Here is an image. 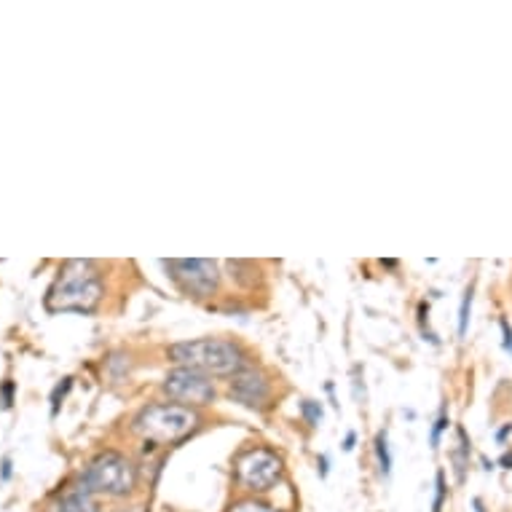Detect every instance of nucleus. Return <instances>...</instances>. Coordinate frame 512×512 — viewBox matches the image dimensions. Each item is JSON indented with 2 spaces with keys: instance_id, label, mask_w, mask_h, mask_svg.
<instances>
[{
  "instance_id": "1a4fd4ad",
  "label": "nucleus",
  "mask_w": 512,
  "mask_h": 512,
  "mask_svg": "<svg viewBox=\"0 0 512 512\" xmlns=\"http://www.w3.org/2000/svg\"><path fill=\"white\" fill-rule=\"evenodd\" d=\"M49 512H102L100 502L92 491H86L84 486H76L59 496L57 502L51 504Z\"/></svg>"
},
{
  "instance_id": "4468645a",
  "label": "nucleus",
  "mask_w": 512,
  "mask_h": 512,
  "mask_svg": "<svg viewBox=\"0 0 512 512\" xmlns=\"http://www.w3.org/2000/svg\"><path fill=\"white\" fill-rule=\"evenodd\" d=\"M70 387H73V378H65L62 384H57V389H54V395H51V413L57 416L59 413V400H65V395L70 392Z\"/></svg>"
},
{
  "instance_id": "4be33fe9",
  "label": "nucleus",
  "mask_w": 512,
  "mask_h": 512,
  "mask_svg": "<svg viewBox=\"0 0 512 512\" xmlns=\"http://www.w3.org/2000/svg\"><path fill=\"white\" fill-rule=\"evenodd\" d=\"M124 512H145L143 507H140V504H132V507H126Z\"/></svg>"
},
{
  "instance_id": "412c9836",
  "label": "nucleus",
  "mask_w": 512,
  "mask_h": 512,
  "mask_svg": "<svg viewBox=\"0 0 512 512\" xmlns=\"http://www.w3.org/2000/svg\"><path fill=\"white\" fill-rule=\"evenodd\" d=\"M502 464H504V467H510V470H512V454H504L502 456Z\"/></svg>"
},
{
  "instance_id": "f03ea898",
  "label": "nucleus",
  "mask_w": 512,
  "mask_h": 512,
  "mask_svg": "<svg viewBox=\"0 0 512 512\" xmlns=\"http://www.w3.org/2000/svg\"><path fill=\"white\" fill-rule=\"evenodd\" d=\"M105 285H102L100 269L94 261H68L59 269L57 282L46 295V309L57 311H81L92 314L102 303Z\"/></svg>"
},
{
  "instance_id": "7ed1b4c3",
  "label": "nucleus",
  "mask_w": 512,
  "mask_h": 512,
  "mask_svg": "<svg viewBox=\"0 0 512 512\" xmlns=\"http://www.w3.org/2000/svg\"><path fill=\"white\" fill-rule=\"evenodd\" d=\"M199 413L180 403H151L137 411L132 432L148 445H172L199 427Z\"/></svg>"
},
{
  "instance_id": "f3484780",
  "label": "nucleus",
  "mask_w": 512,
  "mask_h": 512,
  "mask_svg": "<svg viewBox=\"0 0 512 512\" xmlns=\"http://www.w3.org/2000/svg\"><path fill=\"white\" fill-rule=\"evenodd\" d=\"M354 440H357V435H354V432H349V435H346V440H344V451H352Z\"/></svg>"
},
{
  "instance_id": "f257e3e1",
  "label": "nucleus",
  "mask_w": 512,
  "mask_h": 512,
  "mask_svg": "<svg viewBox=\"0 0 512 512\" xmlns=\"http://www.w3.org/2000/svg\"><path fill=\"white\" fill-rule=\"evenodd\" d=\"M167 357L177 368L202 370L207 376H236L239 370L250 368L244 346L234 338H194L180 341L167 349Z\"/></svg>"
},
{
  "instance_id": "9b49d317",
  "label": "nucleus",
  "mask_w": 512,
  "mask_h": 512,
  "mask_svg": "<svg viewBox=\"0 0 512 512\" xmlns=\"http://www.w3.org/2000/svg\"><path fill=\"white\" fill-rule=\"evenodd\" d=\"M228 512H279L277 507L261 502V499H239L228 507Z\"/></svg>"
},
{
  "instance_id": "6ab92c4d",
  "label": "nucleus",
  "mask_w": 512,
  "mask_h": 512,
  "mask_svg": "<svg viewBox=\"0 0 512 512\" xmlns=\"http://www.w3.org/2000/svg\"><path fill=\"white\" fill-rule=\"evenodd\" d=\"M510 432H512V424H507V427H504L502 432H499V435H496V437H499V440H504V437L510 435Z\"/></svg>"
},
{
  "instance_id": "423d86ee",
  "label": "nucleus",
  "mask_w": 512,
  "mask_h": 512,
  "mask_svg": "<svg viewBox=\"0 0 512 512\" xmlns=\"http://www.w3.org/2000/svg\"><path fill=\"white\" fill-rule=\"evenodd\" d=\"M161 392L185 408H202L218 400V387L212 376L194 368H172L161 381Z\"/></svg>"
},
{
  "instance_id": "dca6fc26",
  "label": "nucleus",
  "mask_w": 512,
  "mask_h": 512,
  "mask_svg": "<svg viewBox=\"0 0 512 512\" xmlns=\"http://www.w3.org/2000/svg\"><path fill=\"white\" fill-rule=\"evenodd\" d=\"M445 499V475L443 472H437V496H435V512H440Z\"/></svg>"
},
{
  "instance_id": "ddd939ff",
  "label": "nucleus",
  "mask_w": 512,
  "mask_h": 512,
  "mask_svg": "<svg viewBox=\"0 0 512 512\" xmlns=\"http://www.w3.org/2000/svg\"><path fill=\"white\" fill-rule=\"evenodd\" d=\"M470 309H472V287L464 293L462 309H459V336H467V325H470Z\"/></svg>"
},
{
  "instance_id": "f8f14e48",
  "label": "nucleus",
  "mask_w": 512,
  "mask_h": 512,
  "mask_svg": "<svg viewBox=\"0 0 512 512\" xmlns=\"http://www.w3.org/2000/svg\"><path fill=\"white\" fill-rule=\"evenodd\" d=\"M301 413L306 416L311 427H319V421H322V405L317 400H303L301 403Z\"/></svg>"
},
{
  "instance_id": "a211bd4d",
  "label": "nucleus",
  "mask_w": 512,
  "mask_h": 512,
  "mask_svg": "<svg viewBox=\"0 0 512 512\" xmlns=\"http://www.w3.org/2000/svg\"><path fill=\"white\" fill-rule=\"evenodd\" d=\"M11 475V459H3V478H9Z\"/></svg>"
},
{
  "instance_id": "aec40b11",
  "label": "nucleus",
  "mask_w": 512,
  "mask_h": 512,
  "mask_svg": "<svg viewBox=\"0 0 512 512\" xmlns=\"http://www.w3.org/2000/svg\"><path fill=\"white\" fill-rule=\"evenodd\" d=\"M319 467H322V475H328V459H325V456L319 459Z\"/></svg>"
},
{
  "instance_id": "6e6552de",
  "label": "nucleus",
  "mask_w": 512,
  "mask_h": 512,
  "mask_svg": "<svg viewBox=\"0 0 512 512\" xmlns=\"http://www.w3.org/2000/svg\"><path fill=\"white\" fill-rule=\"evenodd\" d=\"M228 395L231 400L250 411H266L274 400V384L261 368H244L236 376H231L228 384Z\"/></svg>"
},
{
  "instance_id": "2eb2a0df",
  "label": "nucleus",
  "mask_w": 512,
  "mask_h": 512,
  "mask_svg": "<svg viewBox=\"0 0 512 512\" xmlns=\"http://www.w3.org/2000/svg\"><path fill=\"white\" fill-rule=\"evenodd\" d=\"M445 427H448V416H445V413H440V419H437L435 427H432V448H437V445H440V435H443Z\"/></svg>"
},
{
  "instance_id": "39448f33",
  "label": "nucleus",
  "mask_w": 512,
  "mask_h": 512,
  "mask_svg": "<svg viewBox=\"0 0 512 512\" xmlns=\"http://www.w3.org/2000/svg\"><path fill=\"white\" fill-rule=\"evenodd\" d=\"M282 475H285L282 456L266 448V445L247 448L234 462L236 486L242 491H250V494H266V491L277 486Z\"/></svg>"
},
{
  "instance_id": "20e7f679",
  "label": "nucleus",
  "mask_w": 512,
  "mask_h": 512,
  "mask_svg": "<svg viewBox=\"0 0 512 512\" xmlns=\"http://www.w3.org/2000/svg\"><path fill=\"white\" fill-rule=\"evenodd\" d=\"M137 483H140V472H137L135 462L118 451L97 454L86 464L84 475H81V486L86 491H92L94 496H110V499L132 496Z\"/></svg>"
},
{
  "instance_id": "0eeeda50",
  "label": "nucleus",
  "mask_w": 512,
  "mask_h": 512,
  "mask_svg": "<svg viewBox=\"0 0 512 512\" xmlns=\"http://www.w3.org/2000/svg\"><path fill=\"white\" fill-rule=\"evenodd\" d=\"M164 269L169 271L177 290L194 301H207L220 290V263L215 261H167Z\"/></svg>"
},
{
  "instance_id": "9d476101",
  "label": "nucleus",
  "mask_w": 512,
  "mask_h": 512,
  "mask_svg": "<svg viewBox=\"0 0 512 512\" xmlns=\"http://www.w3.org/2000/svg\"><path fill=\"white\" fill-rule=\"evenodd\" d=\"M376 456H378V467L384 475L392 472V456H389V445H387V432H378L376 437Z\"/></svg>"
}]
</instances>
